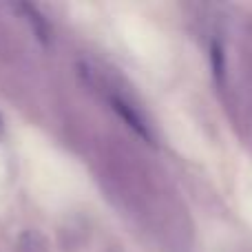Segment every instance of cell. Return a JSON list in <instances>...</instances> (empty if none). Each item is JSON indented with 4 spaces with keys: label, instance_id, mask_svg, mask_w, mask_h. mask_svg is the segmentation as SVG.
<instances>
[{
    "label": "cell",
    "instance_id": "obj_1",
    "mask_svg": "<svg viewBox=\"0 0 252 252\" xmlns=\"http://www.w3.org/2000/svg\"><path fill=\"white\" fill-rule=\"evenodd\" d=\"M111 104H113L115 113H118L120 118H122L124 122L128 124L130 128H133L135 133L139 135V137H144V139H146V142H151V139H153L151 128H148L146 120L142 118V113H139V111L135 109L133 104H128V102H126L124 97H113V100H111Z\"/></svg>",
    "mask_w": 252,
    "mask_h": 252
},
{
    "label": "cell",
    "instance_id": "obj_2",
    "mask_svg": "<svg viewBox=\"0 0 252 252\" xmlns=\"http://www.w3.org/2000/svg\"><path fill=\"white\" fill-rule=\"evenodd\" d=\"M210 66H213V75H215V80H217V84L226 87L228 58H226V49H223L221 40H213V42H210Z\"/></svg>",
    "mask_w": 252,
    "mask_h": 252
},
{
    "label": "cell",
    "instance_id": "obj_3",
    "mask_svg": "<svg viewBox=\"0 0 252 252\" xmlns=\"http://www.w3.org/2000/svg\"><path fill=\"white\" fill-rule=\"evenodd\" d=\"M27 11V20L31 22V29L35 31V35H38L42 42H47V38H49V27H47V22H44V18L40 16L38 11H35L33 7H22Z\"/></svg>",
    "mask_w": 252,
    "mask_h": 252
}]
</instances>
